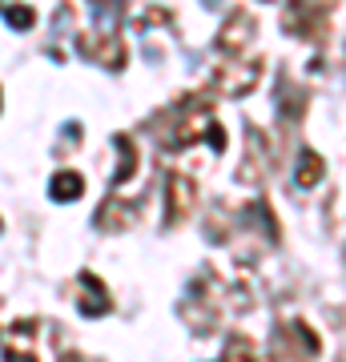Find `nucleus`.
I'll list each match as a JSON object with an SVG mask.
<instances>
[{
  "label": "nucleus",
  "mask_w": 346,
  "mask_h": 362,
  "mask_svg": "<svg viewBox=\"0 0 346 362\" xmlns=\"http://www.w3.org/2000/svg\"><path fill=\"white\" fill-rule=\"evenodd\" d=\"M81 194V177H73V173H61V177L53 181V197L56 201H69V197Z\"/></svg>",
  "instance_id": "nucleus-1"
}]
</instances>
